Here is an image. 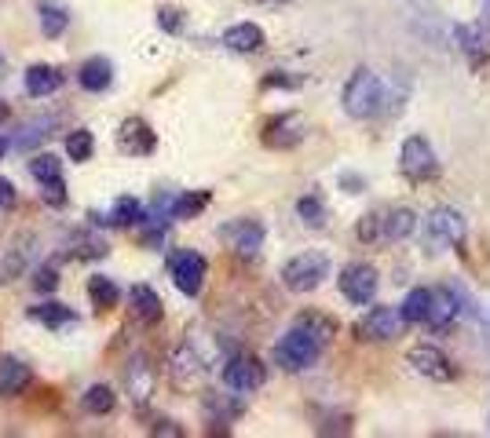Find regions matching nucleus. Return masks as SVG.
I'll return each instance as SVG.
<instances>
[{
	"mask_svg": "<svg viewBox=\"0 0 490 438\" xmlns=\"http://www.w3.org/2000/svg\"><path fill=\"white\" fill-rule=\"evenodd\" d=\"M41 197H45V205H52V209H62V205H66V186H62V176H59V179H48Z\"/></svg>",
	"mask_w": 490,
	"mask_h": 438,
	"instance_id": "obj_38",
	"label": "nucleus"
},
{
	"mask_svg": "<svg viewBox=\"0 0 490 438\" xmlns=\"http://www.w3.org/2000/svg\"><path fill=\"white\" fill-rule=\"evenodd\" d=\"M29 176H33V179H41V183H48V179H59V176H62L59 157H55V153H37L33 161H29Z\"/></svg>",
	"mask_w": 490,
	"mask_h": 438,
	"instance_id": "obj_33",
	"label": "nucleus"
},
{
	"mask_svg": "<svg viewBox=\"0 0 490 438\" xmlns=\"http://www.w3.org/2000/svg\"><path fill=\"white\" fill-rule=\"evenodd\" d=\"M55 285H59V263L52 260V263H45L41 270L33 274V289H37V293H52Z\"/></svg>",
	"mask_w": 490,
	"mask_h": 438,
	"instance_id": "obj_37",
	"label": "nucleus"
},
{
	"mask_svg": "<svg viewBox=\"0 0 490 438\" xmlns=\"http://www.w3.org/2000/svg\"><path fill=\"white\" fill-rule=\"evenodd\" d=\"M341 103H345V113L352 117V121H370V117H377L385 110V81L370 66H359L348 77Z\"/></svg>",
	"mask_w": 490,
	"mask_h": 438,
	"instance_id": "obj_2",
	"label": "nucleus"
},
{
	"mask_svg": "<svg viewBox=\"0 0 490 438\" xmlns=\"http://www.w3.org/2000/svg\"><path fill=\"white\" fill-rule=\"evenodd\" d=\"M406 362L418 369L421 376H428V380H436V384H446V380H454V366H450V358L439 351V347H432V343H421V347H410V354H406Z\"/></svg>",
	"mask_w": 490,
	"mask_h": 438,
	"instance_id": "obj_14",
	"label": "nucleus"
},
{
	"mask_svg": "<svg viewBox=\"0 0 490 438\" xmlns=\"http://www.w3.org/2000/svg\"><path fill=\"white\" fill-rule=\"evenodd\" d=\"M220 237L228 242V249L235 256L253 260L263 249V223H256V219H235V223H228V227L220 230Z\"/></svg>",
	"mask_w": 490,
	"mask_h": 438,
	"instance_id": "obj_11",
	"label": "nucleus"
},
{
	"mask_svg": "<svg viewBox=\"0 0 490 438\" xmlns=\"http://www.w3.org/2000/svg\"><path fill=\"white\" fill-rule=\"evenodd\" d=\"M454 41L465 52L472 66L490 62V22H458L454 26Z\"/></svg>",
	"mask_w": 490,
	"mask_h": 438,
	"instance_id": "obj_13",
	"label": "nucleus"
},
{
	"mask_svg": "<svg viewBox=\"0 0 490 438\" xmlns=\"http://www.w3.org/2000/svg\"><path fill=\"white\" fill-rule=\"evenodd\" d=\"M26 384H29V366H22L12 354H0V394L12 398L19 391H26Z\"/></svg>",
	"mask_w": 490,
	"mask_h": 438,
	"instance_id": "obj_18",
	"label": "nucleus"
},
{
	"mask_svg": "<svg viewBox=\"0 0 490 438\" xmlns=\"http://www.w3.org/2000/svg\"><path fill=\"white\" fill-rule=\"evenodd\" d=\"M209 190H187L179 197H172V219H195L205 205H209Z\"/></svg>",
	"mask_w": 490,
	"mask_h": 438,
	"instance_id": "obj_26",
	"label": "nucleus"
},
{
	"mask_svg": "<svg viewBox=\"0 0 490 438\" xmlns=\"http://www.w3.org/2000/svg\"><path fill=\"white\" fill-rule=\"evenodd\" d=\"M73 252L99 260V256H106V242H103V237H92V234H78V237H73Z\"/></svg>",
	"mask_w": 490,
	"mask_h": 438,
	"instance_id": "obj_36",
	"label": "nucleus"
},
{
	"mask_svg": "<svg viewBox=\"0 0 490 438\" xmlns=\"http://www.w3.org/2000/svg\"><path fill=\"white\" fill-rule=\"evenodd\" d=\"M118 406V394L110 391L106 384H96V387H88V394H85V409L88 413H96V417H106L110 409Z\"/></svg>",
	"mask_w": 490,
	"mask_h": 438,
	"instance_id": "obj_31",
	"label": "nucleus"
},
{
	"mask_svg": "<svg viewBox=\"0 0 490 438\" xmlns=\"http://www.w3.org/2000/svg\"><path fill=\"white\" fill-rule=\"evenodd\" d=\"M263 380H268V369H263L256 354H235L231 362L223 366V384L235 394H253L263 387Z\"/></svg>",
	"mask_w": 490,
	"mask_h": 438,
	"instance_id": "obj_9",
	"label": "nucleus"
},
{
	"mask_svg": "<svg viewBox=\"0 0 490 438\" xmlns=\"http://www.w3.org/2000/svg\"><path fill=\"white\" fill-rule=\"evenodd\" d=\"M52 125H55V121H33V125H26V128L15 136V146H19V150H29V146H37V143H41V139L48 136L45 128H52Z\"/></svg>",
	"mask_w": 490,
	"mask_h": 438,
	"instance_id": "obj_35",
	"label": "nucleus"
},
{
	"mask_svg": "<svg viewBox=\"0 0 490 438\" xmlns=\"http://www.w3.org/2000/svg\"><path fill=\"white\" fill-rule=\"evenodd\" d=\"M158 26H162L165 33H179V29H183V15H179L176 8H162V12H158Z\"/></svg>",
	"mask_w": 490,
	"mask_h": 438,
	"instance_id": "obj_39",
	"label": "nucleus"
},
{
	"mask_svg": "<svg viewBox=\"0 0 490 438\" xmlns=\"http://www.w3.org/2000/svg\"><path fill=\"white\" fill-rule=\"evenodd\" d=\"M118 146L129 153V157H143L158 146L154 132H150V125L143 121V117H129V121L118 128Z\"/></svg>",
	"mask_w": 490,
	"mask_h": 438,
	"instance_id": "obj_15",
	"label": "nucleus"
},
{
	"mask_svg": "<svg viewBox=\"0 0 490 438\" xmlns=\"http://www.w3.org/2000/svg\"><path fill=\"white\" fill-rule=\"evenodd\" d=\"M399 172L413 186L432 183L439 176V157H436V150H432V143L425 136H406L403 139V146H399Z\"/></svg>",
	"mask_w": 490,
	"mask_h": 438,
	"instance_id": "obj_5",
	"label": "nucleus"
},
{
	"mask_svg": "<svg viewBox=\"0 0 490 438\" xmlns=\"http://www.w3.org/2000/svg\"><path fill=\"white\" fill-rule=\"evenodd\" d=\"M15 205V186L12 179H0V209H12Z\"/></svg>",
	"mask_w": 490,
	"mask_h": 438,
	"instance_id": "obj_42",
	"label": "nucleus"
},
{
	"mask_svg": "<svg viewBox=\"0 0 490 438\" xmlns=\"http://www.w3.org/2000/svg\"><path fill=\"white\" fill-rule=\"evenodd\" d=\"M4 150H8V143H4V139H0V157H4Z\"/></svg>",
	"mask_w": 490,
	"mask_h": 438,
	"instance_id": "obj_46",
	"label": "nucleus"
},
{
	"mask_svg": "<svg viewBox=\"0 0 490 438\" xmlns=\"http://www.w3.org/2000/svg\"><path fill=\"white\" fill-rule=\"evenodd\" d=\"M304 117L300 113H278L271 117L268 125H263V146H271V150H293L304 143Z\"/></svg>",
	"mask_w": 490,
	"mask_h": 438,
	"instance_id": "obj_12",
	"label": "nucleus"
},
{
	"mask_svg": "<svg viewBox=\"0 0 490 438\" xmlns=\"http://www.w3.org/2000/svg\"><path fill=\"white\" fill-rule=\"evenodd\" d=\"M425 230H428V242L436 249H461L465 245V237H469V223L458 209H450V205H439L428 212L425 219Z\"/></svg>",
	"mask_w": 490,
	"mask_h": 438,
	"instance_id": "obj_7",
	"label": "nucleus"
},
{
	"mask_svg": "<svg viewBox=\"0 0 490 438\" xmlns=\"http://www.w3.org/2000/svg\"><path fill=\"white\" fill-rule=\"evenodd\" d=\"M37 12H41V33H45V37H59V33L70 26L66 8L55 4V0H41V4H37Z\"/></svg>",
	"mask_w": 490,
	"mask_h": 438,
	"instance_id": "obj_28",
	"label": "nucleus"
},
{
	"mask_svg": "<svg viewBox=\"0 0 490 438\" xmlns=\"http://www.w3.org/2000/svg\"><path fill=\"white\" fill-rule=\"evenodd\" d=\"M413 230H418V212L399 205V209H377L362 216L355 227V237L362 245H392V242H406Z\"/></svg>",
	"mask_w": 490,
	"mask_h": 438,
	"instance_id": "obj_1",
	"label": "nucleus"
},
{
	"mask_svg": "<svg viewBox=\"0 0 490 438\" xmlns=\"http://www.w3.org/2000/svg\"><path fill=\"white\" fill-rule=\"evenodd\" d=\"M300 85H304V77H286V73L263 77V88H300Z\"/></svg>",
	"mask_w": 490,
	"mask_h": 438,
	"instance_id": "obj_40",
	"label": "nucleus"
},
{
	"mask_svg": "<svg viewBox=\"0 0 490 438\" xmlns=\"http://www.w3.org/2000/svg\"><path fill=\"white\" fill-rule=\"evenodd\" d=\"M29 314L37 318V322H45L48 329H62V326L78 322V314H73L70 307H62V303H41V307H33Z\"/></svg>",
	"mask_w": 490,
	"mask_h": 438,
	"instance_id": "obj_29",
	"label": "nucleus"
},
{
	"mask_svg": "<svg viewBox=\"0 0 490 438\" xmlns=\"http://www.w3.org/2000/svg\"><path fill=\"white\" fill-rule=\"evenodd\" d=\"M129 300H132V310H136L139 322H158L162 318V296L150 285H132Z\"/></svg>",
	"mask_w": 490,
	"mask_h": 438,
	"instance_id": "obj_21",
	"label": "nucleus"
},
{
	"mask_svg": "<svg viewBox=\"0 0 490 438\" xmlns=\"http://www.w3.org/2000/svg\"><path fill=\"white\" fill-rule=\"evenodd\" d=\"M202 373H205L202 358H198L191 347H179V351H176V358H172V376H176L179 384H195Z\"/></svg>",
	"mask_w": 490,
	"mask_h": 438,
	"instance_id": "obj_24",
	"label": "nucleus"
},
{
	"mask_svg": "<svg viewBox=\"0 0 490 438\" xmlns=\"http://www.w3.org/2000/svg\"><path fill=\"white\" fill-rule=\"evenodd\" d=\"M322 347L326 343L308 326L293 322V329L282 333V340L275 343V366L286 369V373H304V369H311L322 358Z\"/></svg>",
	"mask_w": 490,
	"mask_h": 438,
	"instance_id": "obj_3",
	"label": "nucleus"
},
{
	"mask_svg": "<svg viewBox=\"0 0 490 438\" xmlns=\"http://www.w3.org/2000/svg\"><path fill=\"white\" fill-rule=\"evenodd\" d=\"M223 45L238 55H256L263 48V29L256 22H235L228 33H223Z\"/></svg>",
	"mask_w": 490,
	"mask_h": 438,
	"instance_id": "obj_17",
	"label": "nucleus"
},
{
	"mask_svg": "<svg viewBox=\"0 0 490 438\" xmlns=\"http://www.w3.org/2000/svg\"><path fill=\"white\" fill-rule=\"evenodd\" d=\"M4 117H8V106H4V103H0V121H4Z\"/></svg>",
	"mask_w": 490,
	"mask_h": 438,
	"instance_id": "obj_45",
	"label": "nucleus"
},
{
	"mask_svg": "<svg viewBox=\"0 0 490 438\" xmlns=\"http://www.w3.org/2000/svg\"><path fill=\"white\" fill-rule=\"evenodd\" d=\"M110 81H114V66H110V59L96 55V59H88V62L81 66V88H88V92H106Z\"/></svg>",
	"mask_w": 490,
	"mask_h": 438,
	"instance_id": "obj_20",
	"label": "nucleus"
},
{
	"mask_svg": "<svg viewBox=\"0 0 490 438\" xmlns=\"http://www.w3.org/2000/svg\"><path fill=\"white\" fill-rule=\"evenodd\" d=\"M341 190H345V194H362V190H366V179L355 176V172H341Z\"/></svg>",
	"mask_w": 490,
	"mask_h": 438,
	"instance_id": "obj_41",
	"label": "nucleus"
},
{
	"mask_svg": "<svg viewBox=\"0 0 490 438\" xmlns=\"http://www.w3.org/2000/svg\"><path fill=\"white\" fill-rule=\"evenodd\" d=\"M336 285H341V293H345L348 303H355V307H370V303L377 300V289H381V274H377L373 263L355 260V263H348V267L341 270Z\"/></svg>",
	"mask_w": 490,
	"mask_h": 438,
	"instance_id": "obj_6",
	"label": "nucleus"
},
{
	"mask_svg": "<svg viewBox=\"0 0 490 438\" xmlns=\"http://www.w3.org/2000/svg\"><path fill=\"white\" fill-rule=\"evenodd\" d=\"M403 314L399 307H388V303H377L370 307L359 322H355V336L359 340H373V343H385V340H395L403 333Z\"/></svg>",
	"mask_w": 490,
	"mask_h": 438,
	"instance_id": "obj_8",
	"label": "nucleus"
},
{
	"mask_svg": "<svg viewBox=\"0 0 490 438\" xmlns=\"http://www.w3.org/2000/svg\"><path fill=\"white\" fill-rule=\"evenodd\" d=\"M296 216H300V223H308L311 230H319V227H326V197L322 194H304L296 202Z\"/></svg>",
	"mask_w": 490,
	"mask_h": 438,
	"instance_id": "obj_27",
	"label": "nucleus"
},
{
	"mask_svg": "<svg viewBox=\"0 0 490 438\" xmlns=\"http://www.w3.org/2000/svg\"><path fill=\"white\" fill-rule=\"evenodd\" d=\"M260 4H289V0H260Z\"/></svg>",
	"mask_w": 490,
	"mask_h": 438,
	"instance_id": "obj_44",
	"label": "nucleus"
},
{
	"mask_svg": "<svg viewBox=\"0 0 490 438\" xmlns=\"http://www.w3.org/2000/svg\"><path fill=\"white\" fill-rule=\"evenodd\" d=\"M22 85H26V92H29V95H52V92L62 85V77H59V70H55V66H29Z\"/></svg>",
	"mask_w": 490,
	"mask_h": 438,
	"instance_id": "obj_22",
	"label": "nucleus"
},
{
	"mask_svg": "<svg viewBox=\"0 0 490 438\" xmlns=\"http://www.w3.org/2000/svg\"><path fill=\"white\" fill-rule=\"evenodd\" d=\"M139 219H143V205L136 202V197H118V202L110 205V216H106L110 227H132Z\"/></svg>",
	"mask_w": 490,
	"mask_h": 438,
	"instance_id": "obj_30",
	"label": "nucleus"
},
{
	"mask_svg": "<svg viewBox=\"0 0 490 438\" xmlns=\"http://www.w3.org/2000/svg\"><path fill=\"white\" fill-rule=\"evenodd\" d=\"M88 296H92V303H96L99 310H106V307H118L121 289H118V282H110L106 274H92V277H88Z\"/></svg>",
	"mask_w": 490,
	"mask_h": 438,
	"instance_id": "obj_25",
	"label": "nucleus"
},
{
	"mask_svg": "<svg viewBox=\"0 0 490 438\" xmlns=\"http://www.w3.org/2000/svg\"><path fill=\"white\" fill-rule=\"evenodd\" d=\"M154 434H179V427H172V420H158Z\"/></svg>",
	"mask_w": 490,
	"mask_h": 438,
	"instance_id": "obj_43",
	"label": "nucleus"
},
{
	"mask_svg": "<svg viewBox=\"0 0 490 438\" xmlns=\"http://www.w3.org/2000/svg\"><path fill=\"white\" fill-rule=\"evenodd\" d=\"M96 150V136L88 128H78V132H70L66 136V153H70V161H88Z\"/></svg>",
	"mask_w": 490,
	"mask_h": 438,
	"instance_id": "obj_32",
	"label": "nucleus"
},
{
	"mask_svg": "<svg viewBox=\"0 0 490 438\" xmlns=\"http://www.w3.org/2000/svg\"><path fill=\"white\" fill-rule=\"evenodd\" d=\"M458 300H454V293H450L446 285L443 289H432V300H428V318H425V326L428 329H450L458 322Z\"/></svg>",
	"mask_w": 490,
	"mask_h": 438,
	"instance_id": "obj_16",
	"label": "nucleus"
},
{
	"mask_svg": "<svg viewBox=\"0 0 490 438\" xmlns=\"http://www.w3.org/2000/svg\"><path fill=\"white\" fill-rule=\"evenodd\" d=\"M205 256H198L195 249H179L172 260H169V274H172V285L183 293V296H198L202 293V282H205Z\"/></svg>",
	"mask_w": 490,
	"mask_h": 438,
	"instance_id": "obj_10",
	"label": "nucleus"
},
{
	"mask_svg": "<svg viewBox=\"0 0 490 438\" xmlns=\"http://www.w3.org/2000/svg\"><path fill=\"white\" fill-rule=\"evenodd\" d=\"M329 270H333V263L326 252H300L282 263V285L289 293H315L329 277Z\"/></svg>",
	"mask_w": 490,
	"mask_h": 438,
	"instance_id": "obj_4",
	"label": "nucleus"
},
{
	"mask_svg": "<svg viewBox=\"0 0 490 438\" xmlns=\"http://www.w3.org/2000/svg\"><path fill=\"white\" fill-rule=\"evenodd\" d=\"M125 384H129V394L136 398V402H146V398H150V387H154V373H150V366H146L143 354H136L132 362H129Z\"/></svg>",
	"mask_w": 490,
	"mask_h": 438,
	"instance_id": "obj_19",
	"label": "nucleus"
},
{
	"mask_svg": "<svg viewBox=\"0 0 490 438\" xmlns=\"http://www.w3.org/2000/svg\"><path fill=\"white\" fill-rule=\"evenodd\" d=\"M296 322H300V326H308L322 343H329L333 333H336V322H333V318H326V314H311V310H308V314H300Z\"/></svg>",
	"mask_w": 490,
	"mask_h": 438,
	"instance_id": "obj_34",
	"label": "nucleus"
},
{
	"mask_svg": "<svg viewBox=\"0 0 490 438\" xmlns=\"http://www.w3.org/2000/svg\"><path fill=\"white\" fill-rule=\"evenodd\" d=\"M428 300H432V289H410L406 300L399 303V314L406 326H421L428 318Z\"/></svg>",
	"mask_w": 490,
	"mask_h": 438,
	"instance_id": "obj_23",
	"label": "nucleus"
}]
</instances>
